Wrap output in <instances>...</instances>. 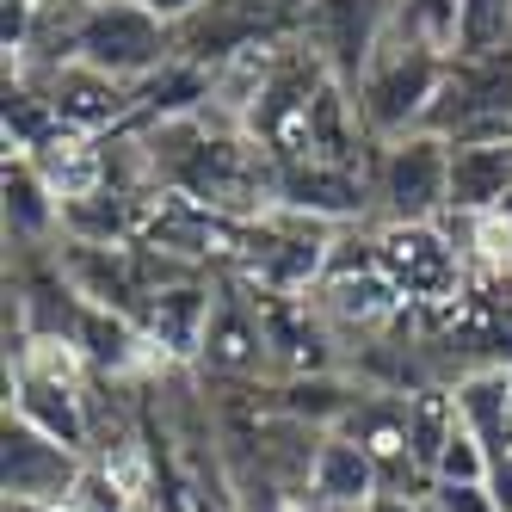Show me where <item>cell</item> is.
Listing matches in <instances>:
<instances>
[{
	"label": "cell",
	"instance_id": "obj_1",
	"mask_svg": "<svg viewBox=\"0 0 512 512\" xmlns=\"http://www.w3.org/2000/svg\"><path fill=\"white\" fill-rule=\"evenodd\" d=\"M445 62H451L445 44L389 31V38L377 44V56L358 68V81L346 87L364 136H371V142H395V136H408V130H426L438 81H445Z\"/></svg>",
	"mask_w": 512,
	"mask_h": 512
},
{
	"label": "cell",
	"instance_id": "obj_2",
	"mask_svg": "<svg viewBox=\"0 0 512 512\" xmlns=\"http://www.w3.org/2000/svg\"><path fill=\"white\" fill-rule=\"evenodd\" d=\"M377 223H438L451 210V142L438 130H408L371 149Z\"/></svg>",
	"mask_w": 512,
	"mask_h": 512
},
{
	"label": "cell",
	"instance_id": "obj_3",
	"mask_svg": "<svg viewBox=\"0 0 512 512\" xmlns=\"http://www.w3.org/2000/svg\"><path fill=\"white\" fill-rule=\"evenodd\" d=\"M426 130H438L445 142H512V50H451Z\"/></svg>",
	"mask_w": 512,
	"mask_h": 512
},
{
	"label": "cell",
	"instance_id": "obj_4",
	"mask_svg": "<svg viewBox=\"0 0 512 512\" xmlns=\"http://www.w3.org/2000/svg\"><path fill=\"white\" fill-rule=\"evenodd\" d=\"M377 266L414 309H438L469 290V260L451 223H377Z\"/></svg>",
	"mask_w": 512,
	"mask_h": 512
},
{
	"label": "cell",
	"instance_id": "obj_5",
	"mask_svg": "<svg viewBox=\"0 0 512 512\" xmlns=\"http://www.w3.org/2000/svg\"><path fill=\"white\" fill-rule=\"evenodd\" d=\"M192 377H204V383H266V377H278L272 371L266 309L253 297V284L216 278V303H210V321H204Z\"/></svg>",
	"mask_w": 512,
	"mask_h": 512
},
{
	"label": "cell",
	"instance_id": "obj_6",
	"mask_svg": "<svg viewBox=\"0 0 512 512\" xmlns=\"http://www.w3.org/2000/svg\"><path fill=\"white\" fill-rule=\"evenodd\" d=\"M173 25H161L149 7L136 0H87L81 13V38H75V62H93L118 81H142L173 56Z\"/></svg>",
	"mask_w": 512,
	"mask_h": 512
},
{
	"label": "cell",
	"instance_id": "obj_7",
	"mask_svg": "<svg viewBox=\"0 0 512 512\" xmlns=\"http://www.w3.org/2000/svg\"><path fill=\"white\" fill-rule=\"evenodd\" d=\"M401 0H303V44L334 68V81H358V68L377 56L395 31Z\"/></svg>",
	"mask_w": 512,
	"mask_h": 512
},
{
	"label": "cell",
	"instance_id": "obj_8",
	"mask_svg": "<svg viewBox=\"0 0 512 512\" xmlns=\"http://www.w3.org/2000/svg\"><path fill=\"white\" fill-rule=\"evenodd\" d=\"M81 469H87V451L7 414V426H0V488H7V500H56L62 506L75 494Z\"/></svg>",
	"mask_w": 512,
	"mask_h": 512
},
{
	"label": "cell",
	"instance_id": "obj_9",
	"mask_svg": "<svg viewBox=\"0 0 512 512\" xmlns=\"http://www.w3.org/2000/svg\"><path fill=\"white\" fill-rule=\"evenodd\" d=\"M44 87L50 99V112L62 130H75V136H112L136 118V87L118 81V75H105V68L93 62H62L50 68V75H31Z\"/></svg>",
	"mask_w": 512,
	"mask_h": 512
},
{
	"label": "cell",
	"instance_id": "obj_10",
	"mask_svg": "<svg viewBox=\"0 0 512 512\" xmlns=\"http://www.w3.org/2000/svg\"><path fill=\"white\" fill-rule=\"evenodd\" d=\"M210 303H216V278L210 272H192V278H173L161 284L149 303H142L136 327L149 334L155 358L161 364H186L198 358V340H204V321H210Z\"/></svg>",
	"mask_w": 512,
	"mask_h": 512
},
{
	"label": "cell",
	"instance_id": "obj_11",
	"mask_svg": "<svg viewBox=\"0 0 512 512\" xmlns=\"http://www.w3.org/2000/svg\"><path fill=\"white\" fill-rule=\"evenodd\" d=\"M383 494V475L371 463V451L358 445L352 432H321V451L309 469V506L315 512H334V506H371Z\"/></svg>",
	"mask_w": 512,
	"mask_h": 512
},
{
	"label": "cell",
	"instance_id": "obj_12",
	"mask_svg": "<svg viewBox=\"0 0 512 512\" xmlns=\"http://www.w3.org/2000/svg\"><path fill=\"white\" fill-rule=\"evenodd\" d=\"M7 247H56L62 241V192L31 155H7Z\"/></svg>",
	"mask_w": 512,
	"mask_h": 512
},
{
	"label": "cell",
	"instance_id": "obj_13",
	"mask_svg": "<svg viewBox=\"0 0 512 512\" xmlns=\"http://www.w3.org/2000/svg\"><path fill=\"white\" fill-rule=\"evenodd\" d=\"M512 198V142H451V210L494 216Z\"/></svg>",
	"mask_w": 512,
	"mask_h": 512
},
{
	"label": "cell",
	"instance_id": "obj_14",
	"mask_svg": "<svg viewBox=\"0 0 512 512\" xmlns=\"http://www.w3.org/2000/svg\"><path fill=\"white\" fill-rule=\"evenodd\" d=\"M457 420L488 445V457L512 451V364H475L451 383Z\"/></svg>",
	"mask_w": 512,
	"mask_h": 512
},
{
	"label": "cell",
	"instance_id": "obj_15",
	"mask_svg": "<svg viewBox=\"0 0 512 512\" xmlns=\"http://www.w3.org/2000/svg\"><path fill=\"white\" fill-rule=\"evenodd\" d=\"M401 401H408V445H414L420 469L432 475L438 451H445V438H451V426H457V401H451V383H420V389H408Z\"/></svg>",
	"mask_w": 512,
	"mask_h": 512
},
{
	"label": "cell",
	"instance_id": "obj_16",
	"mask_svg": "<svg viewBox=\"0 0 512 512\" xmlns=\"http://www.w3.org/2000/svg\"><path fill=\"white\" fill-rule=\"evenodd\" d=\"M457 56H488L512 50V0H457Z\"/></svg>",
	"mask_w": 512,
	"mask_h": 512
},
{
	"label": "cell",
	"instance_id": "obj_17",
	"mask_svg": "<svg viewBox=\"0 0 512 512\" xmlns=\"http://www.w3.org/2000/svg\"><path fill=\"white\" fill-rule=\"evenodd\" d=\"M488 469H494L488 445L457 420L451 438H445V451H438V463H432V482H488Z\"/></svg>",
	"mask_w": 512,
	"mask_h": 512
},
{
	"label": "cell",
	"instance_id": "obj_18",
	"mask_svg": "<svg viewBox=\"0 0 512 512\" xmlns=\"http://www.w3.org/2000/svg\"><path fill=\"white\" fill-rule=\"evenodd\" d=\"M420 500H426V512H500L488 482H432Z\"/></svg>",
	"mask_w": 512,
	"mask_h": 512
},
{
	"label": "cell",
	"instance_id": "obj_19",
	"mask_svg": "<svg viewBox=\"0 0 512 512\" xmlns=\"http://www.w3.org/2000/svg\"><path fill=\"white\" fill-rule=\"evenodd\" d=\"M136 7H149L161 25H173V31H179V25H186L192 13H204V0H136Z\"/></svg>",
	"mask_w": 512,
	"mask_h": 512
},
{
	"label": "cell",
	"instance_id": "obj_20",
	"mask_svg": "<svg viewBox=\"0 0 512 512\" xmlns=\"http://www.w3.org/2000/svg\"><path fill=\"white\" fill-rule=\"evenodd\" d=\"M488 488H494L500 512H512V451H506V457H494V469H488Z\"/></svg>",
	"mask_w": 512,
	"mask_h": 512
},
{
	"label": "cell",
	"instance_id": "obj_21",
	"mask_svg": "<svg viewBox=\"0 0 512 512\" xmlns=\"http://www.w3.org/2000/svg\"><path fill=\"white\" fill-rule=\"evenodd\" d=\"M364 512H426V500L420 494H377Z\"/></svg>",
	"mask_w": 512,
	"mask_h": 512
},
{
	"label": "cell",
	"instance_id": "obj_22",
	"mask_svg": "<svg viewBox=\"0 0 512 512\" xmlns=\"http://www.w3.org/2000/svg\"><path fill=\"white\" fill-rule=\"evenodd\" d=\"M0 512H68V506H56V500H7Z\"/></svg>",
	"mask_w": 512,
	"mask_h": 512
},
{
	"label": "cell",
	"instance_id": "obj_23",
	"mask_svg": "<svg viewBox=\"0 0 512 512\" xmlns=\"http://www.w3.org/2000/svg\"><path fill=\"white\" fill-rule=\"evenodd\" d=\"M494 216H500V223H506V229H512V198H506V204H500V210H494Z\"/></svg>",
	"mask_w": 512,
	"mask_h": 512
},
{
	"label": "cell",
	"instance_id": "obj_24",
	"mask_svg": "<svg viewBox=\"0 0 512 512\" xmlns=\"http://www.w3.org/2000/svg\"><path fill=\"white\" fill-rule=\"evenodd\" d=\"M334 512H364V506H334Z\"/></svg>",
	"mask_w": 512,
	"mask_h": 512
}]
</instances>
